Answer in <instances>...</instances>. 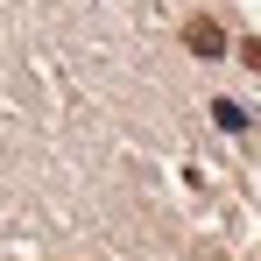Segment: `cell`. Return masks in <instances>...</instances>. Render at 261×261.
<instances>
[{
	"label": "cell",
	"mask_w": 261,
	"mask_h": 261,
	"mask_svg": "<svg viewBox=\"0 0 261 261\" xmlns=\"http://www.w3.org/2000/svg\"><path fill=\"white\" fill-rule=\"evenodd\" d=\"M184 43L198 49V57H219V49H226V36H219L212 21H191V29H184Z\"/></svg>",
	"instance_id": "1"
},
{
	"label": "cell",
	"mask_w": 261,
	"mask_h": 261,
	"mask_svg": "<svg viewBox=\"0 0 261 261\" xmlns=\"http://www.w3.org/2000/svg\"><path fill=\"white\" fill-rule=\"evenodd\" d=\"M212 120H219V127H226V134H240V127H247V113H240L233 99H219V106H212Z\"/></svg>",
	"instance_id": "2"
}]
</instances>
